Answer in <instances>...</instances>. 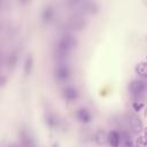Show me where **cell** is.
Returning a JSON list of instances; mask_svg holds the SVG:
<instances>
[{
  "mask_svg": "<svg viewBox=\"0 0 147 147\" xmlns=\"http://www.w3.org/2000/svg\"><path fill=\"white\" fill-rule=\"evenodd\" d=\"M77 45H78V41H77L76 37H74L70 33L62 34L53 47L54 57L59 62H65L70 52L72 49H75L77 47Z\"/></svg>",
  "mask_w": 147,
  "mask_h": 147,
  "instance_id": "cell-1",
  "label": "cell"
},
{
  "mask_svg": "<svg viewBox=\"0 0 147 147\" xmlns=\"http://www.w3.org/2000/svg\"><path fill=\"white\" fill-rule=\"evenodd\" d=\"M86 26V20L82 14H74L62 24V30L65 31H82Z\"/></svg>",
  "mask_w": 147,
  "mask_h": 147,
  "instance_id": "cell-2",
  "label": "cell"
},
{
  "mask_svg": "<svg viewBox=\"0 0 147 147\" xmlns=\"http://www.w3.org/2000/svg\"><path fill=\"white\" fill-rule=\"evenodd\" d=\"M130 95L132 96L133 100L138 101L140 100L141 98H144L147 93V84L142 80H139V79H134L130 83Z\"/></svg>",
  "mask_w": 147,
  "mask_h": 147,
  "instance_id": "cell-3",
  "label": "cell"
},
{
  "mask_svg": "<svg viewBox=\"0 0 147 147\" xmlns=\"http://www.w3.org/2000/svg\"><path fill=\"white\" fill-rule=\"evenodd\" d=\"M71 76V70L65 62H60L54 69V77L57 82H67Z\"/></svg>",
  "mask_w": 147,
  "mask_h": 147,
  "instance_id": "cell-4",
  "label": "cell"
},
{
  "mask_svg": "<svg viewBox=\"0 0 147 147\" xmlns=\"http://www.w3.org/2000/svg\"><path fill=\"white\" fill-rule=\"evenodd\" d=\"M127 123L132 130L133 133H140L144 129L141 119L136 115V114H129L127 115Z\"/></svg>",
  "mask_w": 147,
  "mask_h": 147,
  "instance_id": "cell-5",
  "label": "cell"
},
{
  "mask_svg": "<svg viewBox=\"0 0 147 147\" xmlns=\"http://www.w3.org/2000/svg\"><path fill=\"white\" fill-rule=\"evenodd\" d=\"M17 60H18V52L15 49V51H11L7 54V56L5 57V61H3V64L5 67L8 69V70H11L16 63H17Z\"/></svg>",
  "mask_w": 147,
  "mask_h": 147,
  "instance_id": "cell-6",
  "label": "cell"
},
{
  "mask_svg": "<svg viewBox=\"0 0 147 147\" xmlns=\"http://www.w3.org/2000/svg\"><path fill=\"white\" fill-rule=\"evenodd\" d=\"M62 95L67 101L72 102L75 100H77V98H78V90L74 86H67V87L63 88Z\"/></svg>",
  "mask_w": 147,
  "mask_h": 147,
  "instance_id": "cell-7",
  "label": "cell"
},
{
  "mask_svg": "<svg viewBox=\"0 0 147 147\" xmlns=\"http://www.w3.org/2000/svg\"><path fill=\"white\" fill-rule=\"evenodd\" d=\"M76 117H77V119H78L79 122H82V123H90V122L92 121V116H91L90 110L86 109V108H84V107L77 109V111H76Z\"/></svg>",
  "mask_w": 147,
  "mask_h": 147,
  "instance_id": "cell-8",
  "label": "cell"
},
{
  "mask_svg": "<svg viewBox=\"0 0 147 147\" xmlns=\"http://www.w3.org/2000/svg\"><path fill=\"white\" fill-rule=\"evenodd\" d=\"M54 16H55V10H54V8L51 7V6L46 7V8L42 10V13H41V20H42V22L46 23V24L49 23V22H52V21L54 20Z\"/></svg>",
  "mask_w": 147,
  "mask_h": 147,
  "instance_id": "cell-9",
  "label": "cell"
},
{
  "mask_svg": "<svg viewBox=\"0 0 147 147\" xmlns=\"http://www.w3.org/2000/svg\"><path fill=\"white\" fill-rule=\"evenodd\" d=\"M108 144L113 147H117L119 144H121V136H119V132L113 130L108 133Z\"/></svg>",
  "mask_w": 147,
  "mask_h": 147,
  "instance_id": "cell-10",
  "label": "cell"
},
{
  "mask_svg": "<svg viewBox=\"0 0 147 147\" xmlns=\"http://www.w3.org/2000/svg\"><path fill=\"white\" fill-rule=\"evenodd\" d=\"M20 137H21V141H22V145L23 146H33L34 142H33V139L31 137V134L25 131V130H22L20 132Z\"/></svg>",
  "mask_w": 147,
  "mask_h": 147,
  "instance_id": "cell-11",
  "label": "cell"
},
{
  "mask_svg": "<svg viewBox=\"0 0 147 147\" xmlns=\"http://www.w3.org/2000/svg\"><path fill=\"white\" fill-rule=\"evenodd\" d=\"M32 68H33V59H32L31 54H28V56L25 57V61H24V65H23L24 75L29 76L31 74V71H32Z\"/></svg>",
  "mask_w": 147,
  "mask_h": 147,
  "instance_id": "cell-12",
  "label": "cell"
},
{
  "mask_svg": "<svg viewBox=\"0 0 147 147\" xmlns=\"http://www.w3.org/2000/svg\"><path fill=\"white\" fill-rule=\"evenodd\" d=\"M94 140H95V142L98 144V145H105V144H107L108 142V134L102 130H100V131H98L96 132V134L94 136Z\"/></svg>",
  "mask_w": 147,
  "mask_h": 147,
  "instance_id": "cell-13",
  "label": "cell"
},
{
  "mask_svg": "<svg viewBox=\"0 0 147 147\" xmlns=\"http://www.w3.org/2000/svg\"><path fill=\"white\" fill-rule=\"evenodd\" d=\"M119 136H121V144L125 147L127 146H132V140H131V137H130V133L127 131H121L119 132Z\"/></svg>",
  "mask_w": 147,
  "mask_h": 147,
  "instance_id": "cell-14",
  "label": "cell"
},
{
  "mask_svg": "<svg viewBox=\"0 0 147 147\" xmlns=\"http://www.w3.org/2000/svg\"><path fill=\"white\" fill-rule=\"evenodd\" d=\"M136 72L144 78H147V62H140L136 67Z\"/></svg>",
  "mask_w": 147,
  "mask_h": 147,
  "instance_id": "cell-15",
  "label": "cell"
},
{
  "mask_svg": "<svg viewBox=\"0 0 147 147\" xmlns=\"http://www.w3.org/2000/svg\"><path fill=\"white\" fill-rule=\"evenodd\" d=\"M45 121H46V123L49 125V126H57V124H59V119H57V117L53 114V113H47L46 115H45Z\"/></svg>",
  "mask_w": 147,
  "mask_h": 147,
  "instance_id": "cell-16",
  "label": "cell"
},
{
  "mask_svg": "<svg viewBox=\"0 0 147 147\" xmlns=\"http://www.w3.org/2000/svg\"><path fill=\"white\" fill-rule=\"evenodd\" d=\"M137 145L141 147H147V138L146 137H140L137 139Z\"/></svg>",
  "mask_w": 147,
  "mask_h": 147,
  "instance_id": "cell-17",
  "label": "cell"
},
{
  "mask_svg": "<svg viewBox=\"0 0 147 147\" xmlns=\"http://www.w3.org/2000/svg\"><path fill=\"white\" fill-rule=\"evenodd\" d=\"M83 1H84V0H68V5H69L70 7H76V6L80 5Z\"/></svg>",
  "mask_w": 147,
  "mask_h": 147,
  "instance_id": "cell-18",
  "label": "cell"
},
{
  "mask_svg": "<svg viewBox=\"0 0 147 147\" xmlns=\"http://www.w3.org/2000/svg\"><path fill=\"white\" fill-rule=\"evenodd\" d=\"M142 106H144L142 103H140V102L138 103V101H134V103H133V109L137 110V111H139V110L142 108Z\"/></svg>",
  "mask_w": 147,
  "mask_h": 147,
  "instance_id": "cell-19",
  "label": "cell"
},
{
  "mask_svg": "<svg viewBox=\"0 0 147 147\" xmlns=\"http://www.w3.org/2000/svg\"><path fill=\"white\" fill-rule=\"evenodd\" d=\"M21 1V3H23V5H25V3H28L30 0H20Z\"/></svg>",
  "mask_w": 147,
  "mask_h": 147,
  "instance_id": "cell-20",
  "label": "cell"
},
{
  "mask_svg": "<svg viewBox=\"0 0 147 147\" xmlns=\"http://www.w3.org/2000/svg\"><path fill=\"white\" fill-rule=\"evenodd\" d=\"M145 137H146V138H147V127H146V129H145Z\"/></svg>",
  "mask_w": 147,
  "mask_h": 147,
  "instance_id": "cell-21",
  "label": "cell"
},
{
  "mask_svg": "<svg viewBox=\"0 0 147 147\" xmlns=\"http://www.w3.org/2000/svg\"><path fill=\"white\" fill-rule=\"evenodd\" d=\"M144 5H145V6H147V0H144Z\"/></svg>",
  "mask_w": 147,
  "mask_h": 147,
  "instance_id": "cell-22",
  "label": "cell"
}]
</instances>
